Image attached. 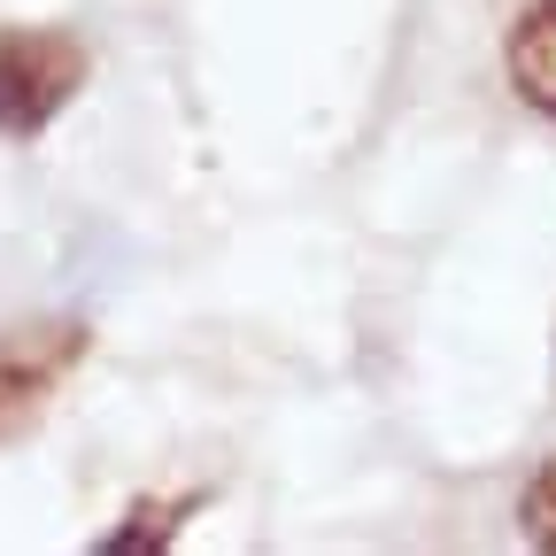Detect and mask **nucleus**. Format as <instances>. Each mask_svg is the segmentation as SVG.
Here are the masks:
<instances>
[{"mask_svg":"<svg viewBox=\"0 0 556 556\" xmlns=\"http://www.w3.org/2000/svg\"><path fill=\"white\" fill-rule=\"evenodd\" d=\"M86 356H93L86 317H31L0 332V441H24L54 409V394L78 379Z\"/></svg>","mask_w":556,"mask_h":556,"instance_id":"f257e3e1","label":"nucleus"},{"mask_svg":"<svg viewBox=\"0 0 556 556\" xmlns=\"http://www.w3.org/2000/svg\"><path fill=\"white\" fill-rule=\"evenodd\" d=\"M86 47L54 24H9L0 31V131L39 139L86 86Z\"/></svg>","mask_w":556,"mask_h":556,"instance_id":"f03ea898","label":"nucleus"},{"mask_svg":"<svg viewBox=\"0 0 556 556\" xmlns=\"http://www.w3.org/2000/svg\"><path fill=\"white\" fill-rule=\"evenodd\" d=\"M503 62H510L518 101H526V109H541V116H556V0H533V9L518 16V31H510Z\"/></svg>","mask_w":556,"mask_h":556,"instance_id":"7ed1b4c3","label":"nucleus"},{"mask_svg":"<svg viewBox=\"0 0 556 556\" xmlns=\"http://www.w3.org/2000/svg\"><path fill=\"white\" fill-rule=\"evenodd\" d=\"M518 526H526V541H533V548H548V556H556V456L526 479V495H518Z\"/></svg>","mask_w":556,"mask_h":556,"instance_id":"20e7f679","label":"nucleus"}]
</instances>
